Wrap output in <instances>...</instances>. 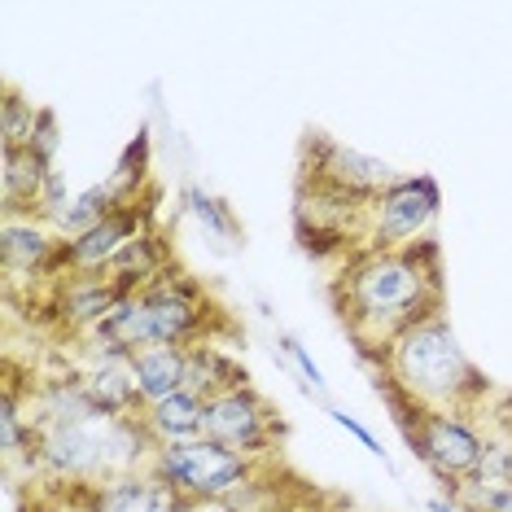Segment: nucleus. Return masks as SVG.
<instances>
[{
    "label": "nucleus",
    "instance_id": "nucleus-12",
    "mask_svg": "<svg viewBox=\"0 0 512 512\" xmlns=\"http://www.w3.org/2000/svg\"><path fill=\"white\" fill-rule=\"evenodd\" d=\"M202 416H206V403L189 390L167 394V399L141 407V425H145V434L154 438V447H176V442L202 438Z\"/></svg>",
    "mask_w": 512,
    "mask_h": 512
},
{
    "label": "nucleus",
    "instance_id": "nucleus-5",
    "mask_svg": "<svg viewBox=\"0 0 512 512\" xmlns=\"http://www.w3.org/2000/svg\"><path fill=\"white\" fill-rule=\"evenodd\" d=\"M259 460L237 456V451L219 447L211 438H193L176 442V447H158L149 473H158L162 482L176 491L184 504H215V499H232L241 491H250L259 482Z\"/></svg>",
    "mask_w": 512,
    "mask_h": 512
},
{
    "label": "nucleus",
    "instance_id": "nucleus-1",
    "mask_svg": "<svg viewBox=\"0 0 512 512\" xmlns=\"http://www.w3.org/2000/svg\"><path fill=\"white\" fill-rule=\"evenodd\" d=\"M329 302L346 337L359 346V355L377 364L407 329L447 311L442 246L425 237L412 246L342 263L329 281Z\"/></svg>",
    "mask_w": 512,
    "mask_h": 512
},
{
    "label": "nucleus",
    "instance_id": "nucleus-2",
    "mask_svg": "<svg viewBox=\"0 0 512 512\" xmlns=\"http://www.w3.org/2000/svg\"><path fill=\"white\" fill-rule=\"evenodd\" d=\"M372 368H377V381H386L403 399L421 403L429 412H456L477 421L491 407V381L464 355L447 311L407 329Z\"/></svg>",
    "mask_w": 512,
    "mask_h": 512
},
{
    "label": "nucleus",
    "instance_id": "nucleus-4",
    "mask_svg": "<svg viewBox=\"0 0 512 512\" xmlns=\"http://www.w3.org/2000/svg\"><path fill=\"white\" fill-rule=\"evenodd\" d=\"M136 294H141L149 311L154 346H184L189 351V346H206V342L224 346V337H237L228 307L180 263L167 276H158L154 285L136 289Z\"/></svg>",
    "mask_w": 512,
    "mask_h": 512
},
{
    "label": "nucleus",
    "instance_id": "nucleus-16",
    "mask_svg": "<svg viewBox=\"0 0 512 512\" xmlns=\"http://www.w3.org/2000/svg\"><path fill=\"white\" fill-rule=\"evenodd\" d=\"M329 416H333V425H342V429H346V434H355L359 442H364V447L372 451V456H381L377 438H372V434H368V429H364V425H359V421H355V416H346V412H342V407H329Z\"/></svg>",
    "mask_w": 512,
    "mask_h": 512
},
{
    "label": "nucleus",
    "instance_id": "nucleus-10",
    "mask_svg": "<svg viewBox=\"0 0 512 512\" xmlns=\"http://www.w3.org/2000/svg\"><path fill=\"white\" fill-rule=\"evenodd\" d=\"M92 504L97 512H189V504L149 469L114 482H92Z\"/></svg>",
    "mask_w": 512,
    "mask_h": 512
},
{
    "label": "nucleus",
    "instance_id": "nucleus-14",
    "mask_svg": "<svg viewBox=\"0 0 512 512\" xmlns=\"http://www.w3.org/2000/svg\"><path fill=\"white\" fill-rule=\"evenodd\" d=\"M184 206L202 219V228H211L215 237H224V241H237L241 237V228H237V219H232V211L219 197H211V193H202V189H189L184 193Z\"/></svg>",
    "mask_w": 512,
    "mask_h": 512
},
{
    "label": "nucleus",
    "instance_id": "nucleus-3",
    "mask_svg": "<svg viewBox=\"0 0 512 512\" xmlns=\"http://www.w3.org/2000/svg\"><path fill=\"white\" fill-rule=\"evenodd\" d=\"M377 394L386 399L394 425L407 447L421 456V464L442 482V491L456 499L464 486L473 482L477 464L486 456V434L473 416H456V412H429V407L403 399L394 386L377 381Z\"/></svg>",
    "mask_w": 512,
    "mask_h": 512
},
{
    "label": "nucleus",
    "instance_id": "nucleus-13",
    "mask_svg": "<svg viewBox=\"0 0 512 512\" xmlns=\"http://www.w3.org/2000/svg\"><path fill=\"white\" fill-rule=\"evenodd\" d=\"M132 381L141 403H158L184 390V346H145L132 355Z\"/></svg>",
    "mask_w": 512,
    "mask_h": 512
},
{
    "label": "nucleus",
    "instance_id": "nucleus-7",
    "mask_svg": "<svg viewBox=\"0 0 512 512\" xmlns=\"http://www.w3.org/2000/svg\"><path fill=\"white\" fill-rule=\"evenodd\" d=\"M442 193L434 176H399L372 206V254L434 237Z\"/></svg>",
    "mask_w": 512,
    "mask_h": 512
},
{
    "label": "nucleus",
    "instance_id": "nucleus-8",
    "mask_svg": "<svg viewBox=\"0 0 512 512\" xmlns=\"http://www.w3.org/2000/svg\"><path fill=\"white\" fill-rule=\"evenodd\" d=\"M298 180H316V184H329V189H342L355 197H377L399 176H394V167H386V162L337 145L333 136L307 132L298 149Z\"/></svg>",
    "mask_w": 512,
    "mask_h": 512
},
{
    "label": "nucleus",
    "instance_id": "nucleus-6",
    "mask_svg": "<svg viewBox=\"0 0 512 512\" xmlns=\"http://www.w3.org/2000/svg\"><path fill=\"white\" fill-rule=\"evenodd\" d=\"M202 438H211V442H219V447L237 451V456L272 464V456L281 451V442H285V416L263 390L241 386V390L219 394V399L206 403Z\"/></svg>",
    "mask_w": 512,
    "mask_h": 512
},
{
    "label": "nucleus",
    "instance_id": "nucleus-15",
    "mask_svg": "<svg viewBox=\"0 0 512 512\" xmlns=\"http://www.w3.org/2000/svg\"><path fill=\"white\" fill-rule=\"evenodd\" d=\"M281 346H285V355H289V359H294V364L302 368V377L311 381V390H324V377H320V368L311 364V355L302 351V346L294 342V337H281Z\"/></svg>",
    "mask_w": 512,
    "mask_h": 512
},
{
    "label": "nucleus",
    "instance_id": "nucleus-11",
    "mask_svg": "<svg viewBox=\"0 0 512 512\" xmlns=\"http://www.w3.org/2000/svg\"><path fill=\"white\" fill-rule=\"evenodd\" d=\"M241 386H254V381L228 346L206 342V346H189L184 351V390L197 394L202 403L219 399V394H232Z\"/></svg>",
    "mask_w": 512,
    "mask_h": 512
},
{
    "label": "nucleus",
    "instance_id": "nucleus-9",
    "mask_svg": "<svg viewBox=\"0 0 512 512\" xmlns=\"http://www.w3.org/2000/svg\"><path fill=\"white\" fill-rule=\"evenodd\" d=\"M158 202H162V189L154 184V189L141 193L136 202L114 206L97 228L71 237L66 241V272H101V267H110L136 237L158 228Z\"/></svg>",
    "mask_w": 512,
    "mask_h": 512
}]
</instances>
